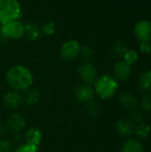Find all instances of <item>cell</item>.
Returning a JSON list of instances; mask_svg holds the SVG:
<instances>
[{"label": "cell", "instance_id": "6da1fadb", "mask_svg": "<svg viewBox=\"0 0 151 152\" xmlns=\"http://www.w3.org/2000/svg\"><path fill=\"white\" fill-rule=\"evenodd\" d=\"M6 80L9 86L17 92L27 91L33 83L31 71L20 65L12 67L6 73Z\"/></svg>", "mask_w": 151, "mask_h": 152}, {"label": "cell", "instance_id": "7a4b0ae2", "mask_svg": "<svg viewBox=\"0 0 151 152\" xmlns=\"http://www.w3.org/2000/svg\"><path fill=\"white\" fill-rule=\"evenodd\" d=\"M118 89L117 80L109 75H104L95 81V91L101 99H109Z\"/></svg>", "mask_w": 151, "mask_h": 152}, {"label": "cell", "instance_id": "3957f363", "mask_svg": "<svg viewBox=\"0 0 151 152\" xmlns=\"http://www.w3.org/2000/svg\"><path fill=\"white\" fill-rule=\"evenodd\" d=\"M20 16V6L17 0H0V22L16 20Z\"/></svg>", "mask_w": 151, "mask_h": 152}, {"label": "cell", "instance_id": "277c9868", "mask_svg": "<svg viewBox=\"0 0 151 152\" xmlns=\"http://www.w3.org/2000/svg\"><path fill=\"white\" fill-rule=\"evenodd\" d=\"M0 33L6 39L7 38L17 39L24 35V26L17 20H12L2 24Z\"/></svg>", "mask_w": 151, "mask_h": 152}, {"label": "cell", "instance_id": "5b68a950", "mask_svg": "<svg viewBox=\"0 0 151 152\" xmlns=\"http://www.w3.org/2000/svg\"><path fill=\"white\" fill-rule=\"evenodd\" d=\"M81 47L79 44L75 41L71 40L65 43L61 49V56L64 61H70L75 60L80 53Z\"/></svg>", "mask_w": 151, "mask_h": 152}, {"label": "cell", "instance_id": "8992f818", "mask_svg": "<svg viewBox=\"0 0 151 152\" xmlns=\"http://www.w3.org/2000/svg\"><path fill=\"white\" fill-rule=\"evenodd\" d=\"M134 35L139 41L150 43L151 41V22L140 20L134 27Z\"/></svg>", "mask_w": 151, "mask_h": 152}, {"label": "cell", "instance_id": "52a82bcc", "mask_svg": "<svg viewBox=\"0 0 151 152\" xmlns=\"http://www.w3.org/2000/svg\"><path fill=\"white\" fill-rule=\"evenodd\" d=\"M77 72L81 79L86 84L91 85L95 83L97 79V70L91 63H85L77 69Z\"/></svg>", "mask_w": 151, "mask_h": 152}, {"label": "cell", "instance_id": "ba28073f", "mask_svg": "<svg viewBox=\"0 0 151 152\" xmlns=\"http://www.w3.org/2000/svg\"><path fill=\"white\" fill-rule=\"evenodd\" d=\"M74 95L79 102H89L93 101L94 97V92L93 88L87 85L77 86L74 90Z\"/></svg>", "mask_w": 151, "mask_h": 152}, {"label": "cell", "instance_id": "9c48e42d", "mask_svg": "<svg viewBox=\"0 0 151 152\" xmlns=\"http://www.w3.org/2000/svg\"><path fill=\"white\" fill-rule=\"evenodd\" d=\"M8 128L12 132H20L26 126V120L24 117L19 113L12 114L7 121Z\"/></svg>", "mask_w": 151, "mask_h": 152}, {"label": "cell", "instance_id": "30bf717a", "mask_svg": "<svg viewBox=\"0 0 151 152\" xmlns=\"http://www.w3.org/2000/svg\"><path fill=\"white\" fill-rule=\"evenodd\" d=\"M22 97L17 92H9L5 94L3 99L4 105L8 109H16L22 103Z\"/></svg>", "mask_w": 151, "mask_h": 152}, {"label": "cell", "instance_id": "8fae6325", "mask_svg": "<svg viewBox=\"0 0 151 152\" xmlns=\"http://www.w3.org/2000/svg\"><path fill=\"white\" fill-rule=\"evenodd\" d=\"M114 74L118 80H127L131 75V67L124 61H118L114 67Z\"/></svg>", "mask_w": 151, "mask_h": 152}, {"label": "cell", "instance_id": "7c38bea8", "mask_svg": "<svg viewBox=\"0 0 151 152\" xmlns=\"http://www.w3.org/2000/svg\"><path fill=\"white\" fill-rule=\"evenodd\" d=\"M119 103L126 110H136L139 106V102L137 98L129 93H125L122 94L119 96Z\"/></svg>", "mask_w": 151, "mask_h": 152}, {"label": "cell", "instance_id": "4fadbf2b", "mask_svg": "<svg viewBox=\"0 0 151 152\" xmlns=\"http://www.w3.org/2000/svg\"><path fill=\"white\" fill-rule=\"evenodd\" d=\"M42 138H43L42 132L36 127L29 128L25 134V139L27 143L34 146H38L42 141Z\"/></svg>", "mask_w": 151, "mask_h": 152}, {"label": "cell", "instance_id": "5bb4252c", "mask_svg": "<svg viewBox=\"0 0 151 152\" xmlns=\"http://www.w3.org/2000/svg\"><path fill=\"white\" fill-rule=\"evenodd\" d=\"M117 131L122 136H129L134 131V126L129 119L123 118L117 123Z\"/></svg>", "mask_w": 151, "mask_h": 152}, {"label": "cell", "instance_id": "9a60e30c", "mask_svg": "<svg viewBox=\"0 0 151 152\" xmlns=\"http://www.w3.org/2000/svg\"><path fill=\"white\" fill-rule=\"evenodd\" d=\"M138 89L142 93L151 92V70L145 71L138 80Z\"/></svg>", "mask_w": 151, "mask_h": 152}, {"label": "cell", "instance_id": "2e32d148", "mask_svg": "<svg viewBox=\"0 0 151 152\" xmlns=\"http://www.w3.org/2000/svg\"><path fill=\"white\" fill-rule=\"evenodd\" d=\"M121 152H144V150L140 142L136 140H128L124 143Z\"/></svg>", "mask_w": 151, "mask_h": 152}, {"label": "cell", "instance_id": "e0dca14e", "mask_svg": "<svg viewBox=\"0 0 151 152\" xmlns=\"http://www.w3.org/2000/svg\"><path fill=\"white\" fill-rule=\"evenodd\" d=\"M24 34L27 36V37L30 40H36L40 36V30L39 28L31 23H28L24 27Z\"/></svg>", "mask_w": 151, "mask_h": 152}, {"label": "cell", "instance_id": "ac0fdd59", "mask_svg": "<svg viewBox=\"0 0 151 152\" xmlns=\"http://www.w3.org/2000/svg\"><path fill=\"white\" fill-rule=\"evenodd\" d=\"M134 134L135 135L140 139H146L150 134V126L141 123L134 128Z\"/></svg>", "mask_w": 151, "mask_h": 152}, {"label": "cell", "instance_id": "d6986e66", "mask_svg": "<svg viewBox=\"0 0 151 152\" xmlns=\"http://www.w3.org/2000/svg\"><path fill=\"white\" fill-rule=\"evenodd\" d=\"M39 98H40V94H39V92L36 89H30L28 90L26 94H25V102L29 104V105H34V104H36L39 101Z\"/></svg>", "mask_w": 151, "mask_h": 152}, {"label": "cell", "instance_id": "ffe728a7", "mask_svg": "<svg viewBox=\"0 0 151 152\" xmlns=\"http://www.w3.org/2000/svg\"><path fill=\"white\" fill-rule=\"evenodd\" d=\"M112 51H113V53L117 57L122 58V57L125 56V54L126 53V52L128 51V49H127V46H126V45L125 43H123L121 41H118V42H117L114 45Z\"/></svg>", "mask_w": 151, "mask_h": 152}, {"label": "cell", "instance_id": "44dd1931", "mask_svg": "<svg viewBox=\"0 0 151 152\" xmlns=\"http://www.w3.org/2000/svg\"><path fill=\"white\" fill-rule=\"evenodd\" d=\"M123 58H124L125 62H126L128 65H131V64L135 63L136 61L138 60V53L135 51L130 50V51L126 52V53L125 54V56Z\"/></svg>", "mask_w": 151, "mask_h": 152}, {"label": "cell", "instance_id": "7402d4cb", "mask_svg": "<svg viewBox=\"0 0 151 152\" xmlns=\"http://www.w3.org/2000/svg\"><path fill=\"white\" fill-rule=\"evenodd\" d=\"M86 110H87V113L92 118H96L98 116V114H99V107L93 101L87 102Z\"/></svg>", "mask_w": 151, "mask_h": 152}, {"label": "cell", "instance_id": "603a6c76", "mask_svg": "<svg viewBox=\"0 0 151 152\" xmlns=\"http://www.w3.org/2000/svg\"><path fill=\"white\" fill-rule=\"evenodd\" d=\"M130 118L132 119V122L134 123H142L143 120V115L141 111L136 110L130 111Z\"/></svg>", "mask_w": 151, "mask_h": 152}, {"label": "cell", "instance_id": "cb8c5ba5", "mask_svg": "<svg viewBox=\"0 0 151 152\" xmlns=\"http://www.w3.org/2000/svg\"><path fill=\"white\" fill-rule=\"evenodd\" d=\"M14 152H37V146L26 143L18 147Z\"/></svg>", "mask_w": 151, "mask_h": 152}, {"label": "cell", "instance_id": "d4e9b609", "mask_svg": "<svg viewBox=\"0 0 151 152\" xmlns=\"http://www.w3.org/2000/svg\"><path fill=\"white\" fill-rule=\"evenodd\" d=\"M141 106L144 110L151 111V95H146L142 98Z\"/></svg>", "mask_w": 151, "mask_h": 152}, {"label": "cell", "instance_id": "484cf974", "mask_svg": "<svg viewBox=\"0 0 151 152\" xmlns=\"http://www.w3.org/2000/svg\"><path fill=\"white\" fill-rule=\"evenodd\" d=\"M12 151V143L4 139L0 140V152H10Z\"/></svg>", "mask_w": 151, "mask_h": 152}, {"label": "cell", "instance_id": "4316f807", "mask_svg": "<svg viewBox=\"0 0 151 152\" xmlns=\"http://www.w3.org/2000/svg\"><path fill=\"white\" fill-rule=\"evenodd\" d=\"M42 29L45 35H52L55 30V26L53 22H47L43 26Z\"/></svg>", "mask_w": 151, "mask_h": 152}, {"label": "cell", "instance_id": "83f0119b", "mask_svg": "<svg viewBox=\"0 0 151 152\" xmlns=\"http://www.w3.org/2000/svg\"><path fill=\"white\" fill-rule=\"evenodd\" d=\"M80 52L82 53V55H83V57H84V59L85 61H89L93 57V51L88 47H83L80 50Z\"/></svg>", "mask_w": 151, "mask_h": 152}, {"label": "cell", "instance_id": "f1b7e54d", "mask_svg": "<svg viewBox=\"0 0 151 152\" xmlns=\"http://www.w3.org/2000/svg\"><path fill=\"white\" fill-rule=\"evenodd\" d=\"M151 45H150V43H147V42H142L141 43V51L142 53H150V51Z\"/></svg>", "mask_w": 151, "mask_h": 152}, {"label": "cell", "instance_id": "f546056e", "mask_svg": "<svg viewBox=\"0 0 151 152\" xmlns=\"http://www.w3.org/2000/svg\"><path fill=\"white\" fill-rule=\"evenodd\" d=\"M4 132H5V129L2 126H0V135H3L4 134Z\"/></svg>", "mask_w": 151, "mask_h": 152}, {"label": "cell", "instance_id": "4dcf8cb0", "mask_svg": "<svg viewBox=\"0 0 151 152\" xmlns=\"http://www.w3.org/2000/svg\"><path fill=\"white\" fill-rule=\"evenodd\" d=\"M150 54V56H151V47H150V53H149Z\"/></svg>", "mask_w": 151, "mask_h": 152}]
</instances>
